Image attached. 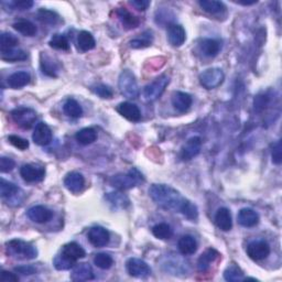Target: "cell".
<instances>
[{
	"instance_id": "1",
	"label": "cell",
	"mask_w": 282,
	"mask_h": 282,
	"mask_svg": "<svg viewBox=\"0 0 282 282\" xmlns=\"http://www.w3.org/2000/svg\"><path fill=\"white\" fill-rule=\"evenodd\" d=\"M149 195L161 209L181 213L190 221H195L198 217L197 206L170 185L152 184L149 189Z\"/></svg>"
},
{
	"instance_id": "2",
	"label": "cell",
	"mask_w": 282,
	"mask_h": 282,
	"mask_svg": "<svg viewBox=\"0 0 282 282\" xmlns=\"http://www.w3.org/2000/svg\"><path fill=\"white\" fill-rule=\"evenodd\" d=\"M143 182H145V177L136 168L130 169L127 173H118L109 181L112 187L120 191L130 190Z\"/></svg>"
},
{
	"instance_id": "3",
	"label": "cell",
	"mask_w": 282,
	"mask_h": 282,
	"mask_svg": "<svg viewBox=\"0 0 282 282\" xmlns=\"http://www.w3.org/2000/svg\"><path fill=\"white\" fill-rule=\"evenodd\" d=\"M6 253L9 256L21 260H31L37 257L36 248L21 239H11L6 243Z\"/></svg>"
},
{
	"instance_id": "4",
	"label": "cell",
	"mask_w": 282,
	"mask_h": 282,
	"mask_svg": "<svg viewBox=\"0 0 282 282\" xmlns=\"http://www.w3.org/2000/svg\"><path fill=\"white\" fill-rule=\"evenodd\" d=\"M118 87L119 91L126 98L136 99L139 96V87H138L136 76L129 70H124L119 75Z\"/></svg>"
},
{
	"instance_id": "5",
	"label": "cell",
	"mask_w": 282,
	"mask_h": 282,
	"mask_svg": "<svg viewBox=\"0 0 282 282\" xmlns=\"http://www.w3.org/2000/svg\"><path fill=\"white\" fill-rule=\"evenodd\" d=\"M199 83L206 90H214L221 86L225 79L224 72L218 67H212L199 74Z\"/></svg>"
},
{
	"instance_id": "6",
	"label": "cell",
	"mask_w": 282,
	"mask_h": 282,
	"mask_svg": "<svg viewBox=\"0 0 282 282\" xmlns=\"http://www.w3.org/2000/svg\"><path fill=\"white\" fill-rule=\"evenodd\" d=\"M169 83H170V78H169L168 75H161V76L156 77L153 82L145 87L143 96H145L148 102H154V100L158 99L164 94Z\"/></svg>"
},
{
	"instance_id": "7",
	"label": "cell",
	"mask_w": 282,
	"mask_h": 282,
	"mask_svg": "<svg viewBox=\"0 0 282 282\" xmlns=\"http://www.w3.org/2000/svg\"><path fill=\"white\" fill-rule=\"evenodd\" d=\"M11 118L19 127L30 129L36 120V112L27 107H18L11 111Z\"/></svg>"
},
{
	"instance_id": "8",
	"label": "cell",
	"mask_w": 282,
	"mask_h": 282,
	"mask_svg": "<svg viewBox=\"0 0 282 282\" xmlns=\"http://www.w3.org/2000/svg\"><path fill=\"white\" fill-rule=\"evenodd\" d=\"M20 175L27 183L41 182L46 177V169L33 164L23 165L20 169Z\"/></svg>"
},
{
	"instance_id": "9",
	"label": "cell",
	"mask_w": 282,
	"mask_h": 282,
	"mask_svg": "<svg viewBox=\"0 0 282 282\" xmlns=\"http://www.w3.org/2000/svg\"><path fill=\"white\" fill-rule=\"evenodd\" d=\"M246 252L250 259L254 261H261L270 255V246L265 240H254L248 244Z\"/></svg>"
},
{
	"instance_id": "10",
	"label": "cell",
	"mask_w": 282,
	"mask_h": 282,
	"mask_svg": "<svg viewBox=\"0 0 282 282\" xmlns=\"http://www.w3.org/2000/svg\"><path fill=\"white\" fill-rule=\"evenodd\" d=\"M126 268L128 273L134 278L145 279L151 274V268H150L146 261L139 258H130L127 261Z\"/></svg>"
},
{
	"instance_id": "11",
	"label": "cell",
	"mask_w": 282,
	"mask_h": 282,
	"mask_svg": "<svg viewBox=\"0 0 282 282\" xmlns=\"http://www.w3.org/2000/svg\"><path fill=\"white\" fill-rule=\"evenodd\" d=\"M89 241L92 244L94 247H105L110 240V235L108 230L102 227V226H95L92 227L87 234Z\"/></svg>"
},
{
	"instance_id": "12",
	"label": "cell",
	"mask_w": 282,
	"mask_h": 282,
	"mask_svg": "<svg viewBox=\"0 0 282 282\" xmlns=\"http://www.w3.org/2000/svg\"><path fill=\"white\" fill-rule=\"evenodd\" d=\"M200 147H202V141H200L199 137L190 138L183 146L182 150H181V159L184 161H190L194 159L200 152Z\"/></svg>"
},
{
	"instance_id": "13",
	"label": "cell",
	"mask_w": 282,
	"mask_h": 282,
	"mask_svg": "<svg viewBox=\"0 0 282 282\" xmlns=\"http://www.w3.org/2000/svg\"><path fill=\"white\" fill-rule=\"evenodd\" d=\"M27 215L31 221L34 223L45 224V223H48L49 221H51V218L53 217V212L51 210H49L48 208H46V206L36 205L28 210Z\"/></svg>"
},
{
	"instance_id": "14",
	"label": "cell",
	"mask_w": 282,
	"mask_h": 282,
	"mask_svg": "<svg viewBox=\"0 0 282 282\" xmlns=\"http://www.w3.org/2000/svg\"><path fill=\"white\" fill-rule=\"evenodd\" d=\"M52 131L46 123H39L35 126L32 139L37 146H48L52 141Z\"/></svg>"
},
{
	"instance_id": "15",
	"label": "cell",
	"mask_w": 282,
	"mask_h": 282,
	"mask_svg": "<svg viewBox=\"0 0 282 282\" xmlns=\"http://www.w3.org/2000/svg\"><path fill=\"white\" fill-rule=\"evenodd\" d=\"M168 40L173 47H181L186 40V33L181 24L171 23L168 27Z\"/></svg>"
},
{
	"instance_id": "16",
	"label": "cell",
	"mask_w": 282,
	"mask_h": 282,
	"mask_svg": "<svg viewBox=\"0 0 282 282\" xmlns=\"http://www.w3.org/2000/svg\"><path fill=\"white\" fill-rule=\"evenodd\" d=\"M64 186L71 193H79L82 192L85 186V179L78 172H70L66 174L64 179Z\"/></svg>"
},
{
	"instance_id": "17",
	"label": "cell",
	"mask_w": 282,
	"mask_h": 282,
	"mask_svg": "<svg viewBox=\"0 0 282 282\" xmlns=\"http://www.w3.org/2000/svg\"><path fill=\"white\" fill-rule=\"evenodd\" d=\"M71 279L73 281H90L95 279L93 268L91 265L83 262V264H76L73 267V270L71 273Z\"/></svg>"
},
{
	"instance_id": "18",
	"label": "cell",
	"mask_w": 282,
	"mask_h": 282,
	"mask_svg": "<svg viewBox=\"0 0 282 282\" xmlns=\"http://www.w3.org/2000/svg\"><path fill=\"white\" fill-rule=\"evenodd\" d=\"M117 111L123 117L128 119L129 122L137 123L141 119V111L137 105L129 103V102H124L118 105Z\"/></svg>"
},
{
	"instance_id": "19",
	"label": "cell",
	"mask_w": 282,
	"mask_h": 282,
	"mask_svg": "<svg viewBox=\"0 0 282 282\" xmlns=\"http://www.w3.org/2000/svg\"><path fill=\"white\" fill-rule=\"evenodd\" d=\"M237 219L238 223H239L243 227L252 228L258 225L260 217L258 213L252 209H243L238 213Z\"/></svg>"
},
{
	"instance_id": "20",
	"label": "cell",
	"mask_w": 282,
	"mask_h": 282,
	"mask_svg": "<svg viewBox=\"0 0 282 282\" xmlns=\"http://www.w3.org/2000/svg\"><path fill=\"white\" fill-rule=\"evenodd\" d=\"M193 98L190 94L184 92H175L172 95V106L179 112H186L191 108Z\"/></svg>"
},
{
	"instance_id": "21",
	"label": "cell",
	"mask_w": 282,
	"mask_h": 282,
	"mask_svg": "<svg viewBox=\"0 0 282 282\" xmlns=\"http://www.w3.org/2000/svg\"><path fill=\"white\" fill-rule=\"evenodd\" d=\"M216 226L223 231H229L233 227V219H231L230 211L226 208L218 209L215 215Z\"/></svg>"
},
{
	"instance_id": "22",
	"label": "cell",
	"mask_w": 282,
	"mask_h": 282,
	"mask_svg": "<svg viewBox=\"0 0 282 282\" xmlns=\"http://www.w3.org/2000/svg\"><path fill=\"white\" fill-rule=\"evenodd\" d=\"M116 14H117V17L119 18V20H120V22H122V24H123L125 29H127V30L135 29L140 24L139 18L131 14V12L126 8L117 9Z\"/></svg>"
},
{
	"instance_id": "23",
	"label": "cell",
	"mask_w": 282,
	"mask_h": 282,
	"mask_svg": "<svg viewBox=\"0 0 282 282\" xmlns=\"http://www.w3.org/2000/svg\"><path fill=\"white\" fill-rule=\"evenodd\" d=\"M62 255L66 257L67 259H70L74 262H76L78 259H82L85 257V250L82 246L78 245L77 243H68L62 248Z\"/></svg>"
},
{
	"instance_id": "24",
	"label": "cell",
	"mask_w": 282,
	"mask_h": 282,
	"mask_svg": "<svg viewBox=\"0 0 282 282\" xmlns=\"http://www.w3.org/2000/svg\"><path fill=\"white\" fill-rule=\"evenodd\" d=\"M221 256L219 255V253L217 252V250L215 249H213V248H210L208 250H205V252L200 255V257L198 258L197 260V268H198V270L200 272H205V271H208L211 265L214 262L218 257Z\"/></svg>"
},
{
	"instance_id": "25",
	"label": "cell",
	"mask_w": 282,
	"mask_h": 282,
	"mask_svg": "<svg viewBox=\"0 0 282 282\" xmlns=\"http://www.w3.org/2000/svg\"><path fill=\"white\" fill-rule=\"evenodd\" d=\"M221 43L215 39H203L199 43V51L206 58H214L221 51Z\"/></svg>"
},
{
	"instance_id": "26",
	"label": "cell",
	"mask_w": 282,
	"mask_h": 282,
	"mask_svg": "<svg viewBox=\"0 0 282 282\" xmlns=\"http://www.w3.org/2000/svg\"><path fill=\"white\" fill-rule=\"evenodd\" d=\"M178 248L180 253L184 256H190L196 253L197 250V241L195 238L191 235H185L180 238L178 243Z\"/></svg>"
},
{
	"instance_id": "27",
	"label": "cell",
	"mask_w": 282,
	"mask_h": 282,
	"mask_svg": "<svg viewBox=\"0 0 282 282\" xmlns=\"http://www.w3.org/2000/svg\"><path fill=\"white\" fill-rule=\"evenodd\" d=\"M31 80L30 74L27 72H16L11 74L7 79V83L12 90H20L22 87L27 86Z\"/></svg>"
},
{
	"instance_id": "28",
	"label": "cell",
	"mask_w": 282,
	"mask_h": 282,
	"mask_svg": "<svg viewBox=\"0 0 282 282\" xmlns=\"http://www.w3.org/2000/svg\"><path fill=\"white\" fill-rule=\"evenodd\" d=\"M198 5L205 12L213 16H219L226 11L225 5L222 2H216V0H200Z\"/></svg>"
},
{
	"instance_id": "29",
	"label": "cell",
	"mask_w": 282,
	"mask_h": 282,
	"mask_svg": "<svg viewBox=\"0 0 282 282\" xmlns=\"http://www.w3.org/2000/svg\"><path fill=\"white\" fill-rule=\"evenodd\" d=\"M41 68L43 74L48 75L50 77H56L60 72L59 64L54 62L52 58L43 53L41 54Z\"/></svg>"
},
{
	"instance_id": "30",
	"label": "cell",
	"mask_w": 282,
	"mask_h": 282,
	"mask_svg": "<svg viewBox=\"0 0 282 282\" xmlns=\"http://www.w3.org/2000/svg\"><path fill=\"white\" fill-rule=\"evenodd\" d=\"M36 18L41 23L48 24V26H55L60 22V16L55 11L41 8L36 12Z\"/></svg>"
},
{
	"instance_id": "31",
	"label": "cell",
	"mask_w": 282,
	"mask_h": 282,
	"mask_svg": "<svg viewBox=\"0 0 282 282\" xmlns=\"http://www.w3.org/2000/svg\"><path fill=\"white\" fill-rule=\"evenodd\" d=\"M152 42H153L152 32L150 30H147L145 32H142L141 34L135 37V39L131 40L129 42V46L133 49H145L151 46Z\"/></svg>"
},
{
	"instance_id": "32",
	"label": "cell",
	"mask_w": 282,
	"mask_h": 282,
	"mask_svg": "<svg viewBox=\"0 0 282 282\" xmlns=\"http://www.w3.org/2000/svg\"><path fill=\"white\" fill-rule=\"evenodd\" d=\"M96 46V41L94 39V36L92 33H90L89 31H82L79 32L78 37H77V47L82 52H87L91 51Z\"/></svg>"
},
{
	"instance_id": "33",
	"label": "cell",
	"mask_w": 282,
	"mask_h": 282,
	"mask_svg": "<svg viewBox=\"0 0 282 282\" xmlns=\"http://www.w3.org/2000/svg\"><path fill=\"white\" fill-rule=\"evenodd\" d=\"M12 27L16 31H18L19 33H21L26 36H33L36 33V27L33 22H31L29 20H26V19H20V20L16 21Z\"/></svg>"
},
{
	"instance_id": "34",
	"label": "cell",
	"mask_w": 282,
	"mask_h": 282,
	"mask_svg": "<svg viewBox=\"0 0 282 282\" xmlns=\"http://www.w3.org/2000/svg\"><path fill=\"white\" fill-rule=\"evenodd\" d=\"M75 138L78 143L83 146L91 145L97 140V133L94 128H84L80 129L78 133L75 135Z\"/></svg>"
},
{
	"instance_id": "35",
	"label": "cell",
	"mask_w": 282,
	"mask_h": 282,
	"mask_svg": "<svg viewBox=\"0 0 282 282\" xmlns=\"http://www.w3.org/2000/svg\"><path fill=\"white\" fill-rule=\"evenodd\" d=\"M63 111L65 115L71 118H79L83 115V108L75 99H67L63 106Z\"/></svg>"
},
{
	"instance_id": "36",
	"label": "cell",
	"mask_w": 282,
	"mask_h": 282,
	"mask_svg": "<svg viewBox=\"0 0 282 282\" xmlns=\"http://www.w3.org/2000/svg\"><path fill=\"white\" fill-rule=\"evenodd\" d=\"M152 234L155 238L161 240H167L170 239L173 236V229L171 226L167 223H160L156 224L152 227Z\"/></svg>"
},
{
	"instance_id": "37",
	"label": "cell",
	"mask_w": 282,
	"mask_h": 282,
	"mask_svg": "<svg viewBox=\"0 0 282 282\" xmlns=\"http://www.w3.org/2000/svg\"><path fill=\"white\" fill-rule=\"evenodd\" d=\"M19 43L18 37L12 33L5 32L0 36V51L2 53L8 52L10 50L15 49Z\"/></svg>"
},
{
	"instance_id": "38",
	"label": "cell",
	"mask_w": 282,
	"mask_h": 282,
	"mask_svg": "<svg viewBox=\"0 0 282 282\" xmlns=\"http://www.w3.org/2000/svg\"><path fill=\"white\" fill-rule=\"evenodd\" d=\"M18 192L19 187L14 183L9 182V181H6L5 179H2V181H0V195H2L3 198L10 199L17 196Z\"/></svg>"
},
{
	"instance_id": "39",
	"label": "cell",
	"mask_w": 282,
	"mask_h": 282,
	"mask_svg": "<svg viewBox=\"0 0 282 282\" xmlns=\"http://www.w3.org/2000/svg\"><path fill=\"white\" fill-rule=\"evenodd\" d=\"M105 198L108 200L109 204L114 206L115 209H125L129 205V199L126 195L122 193H108Z\"/></svg>"
},
{
	"instance_id": "40",
	"label": "cell",
	"mask_w": 282,
	"mask_h": 282,
	"mask_svg": "<svg viewBox=\"0 0 282 282\" xmlns=\"http://www.w3.org/2000/svg\"><path fill=\"white\" fill-rule=\"evenodd\" d=\"M224 278L225 280L230 282L240 281L244 280V272L236 264H231L226 268V270L224 271Z\"/></svg>"
},
{
	"instance_id": "41",
	"label": "cell",
	"mask_w": 282,
	"mask_h": 282,
	"mask_svg": "<svg viewBox=\"0 0 282 282\" xmlns=\"http://www.w3.org/2000/svg\"><path fill=\"white\" fill-rule=\"evenodd\" d=\"M49 45L51 48L55 50H61V51H68L70 50V42H68L67 37L63 34H54L51 40H50Z\"/></svg>"
},
{
	"instance_id": "42",
	"label": "cell",
	"mask_w": 282,
	"mask_h": 282,
	"mask_svg": "<svg viewBox=\"0 0 282 282\" xmlns=\"http://www.w3.org/2000/svg\"><path fill=\"white\" fill-rule=\"evenodd\" d=\"M28 58L27 52H24L23 50L20 49H12L8 52L2 53V60L6 62H18V61H24Z\"/></svg>"
},
{
	"instance_id": "43",
	"label": "cell",
	"mask_w": 282,
	"mask_h": 282,
	"mask_svg": "<svg viewBox=\"0 0 282 282\" xmlns=\"http://www.w3.org/2000/svg\"><path fill=\"white\" fill-rule=\"evenodd\" d=\"M94 264L96 265L99 269L107 270L112 265H114V259L112 257L106 253H99L94 257Z\"/></svg>"
},
{
	"instance_id": "44",
	"label": "cell",
	"mask_w": 282,
	"mask_h": 282,
	"mask_svg": "<svg viewBox=\"0 0 282 282\" xmlns=\"http://www.w3.org/2000/svg\"><path fill=\"white\" fill-rule=\"evenodd\" d=\"M75 265H76V262H74L70 259H67L66 257H64L63 255H59L56 256L54 260H53V266L56 269V270H68V269H72Z\"/></svg>"
},
{
	"instance_id": "45",
	"label": "cell",
	"mask_w": 282,
	"mask_h": 282,
	"mask_svg": "<svg viewBox=\"0 0 282 282\" xmlns=\"http://www.w3.org/2000/svg\"><path fill=\"white\" fill-rule=\"evenodd\" d=\"M93 92L98 95L100 98L104 99H109L114 95V92L110 89L109 86L104 85V84H98L93 87Z\"/></svg>"
},
{
	"instance_id": "46",
	"label": "cell",
	"mask_w": 282,
	"mask_h": 282,
	"mask_svg": "<svg viewBox=\"0 0 282 282\" xmlns=\"http://www.w3.org/2000/svg\"><path fill=\"white\" fill-rule=\"evenodd\" d=\"M8 140L12 146L20 149V150H27L29 148V141L27 139H23V138L19 137V136L11 135L8 137Z\"/></svg>"
},
{
	"instance_id": "47",
	"label": "cell",
	"mask_w": 282,
	"mask_h": 282,
	"mask_svg": "<svg viewBox=\"0 0 282 282\" xmlns=\"http://www.w3.org/2000/svg\"><path fill=\"white\" fill-rule=\"evenodd\" d=\"M15 167L16 162L14 160L7 158V156H2V159H0V171L3 173H8L12 171Z\"/></svg>"
},
{
	"instance_id": "48",
	"label": "cell",
	"mask_w": 282,
	"mask_h": 282,
	"mask_svg": "<svg viewBox=\"0 0 282 282\" xmlns=\"http://www.w3.org/2000/svg\"><path fill=\"white\" fill-rule=\"evenodd\" d=\"M272 162L274 165H280L282 162V150H281V141H277L272 148Z\"/></svg>"
},
{
	"instance_id": "49",
	"label": "cell",
	"mask_w": 282,
	"mask_h": 282,
	"mask_svg": "<svg viewBox=\"0 0 282 282\" xmlns=\"http://www.w3.org/2000/svg\"><path fill=\"white\" fill-rule=\"evenodd\" d=\"M10 6L14 9L17 10H28L33 6V2H31V0H19V2H12L10 3Z\"/></svg>"
},
{
	"instance_id": "50",
	"label": "cell",
	"mask_w": 282,
	"mask_h": 282,
	"mask_svg": "<svg viewBox=\"0 0 282 282\" xmlns=\"http://www.w3.org/2000/svg\"><path fill=\"white\" fill-rule=\"evenodd\" d=\"M269 102V96L267 94H262V95H258L255 98V109L257 111H260L265 109L266 105H268Z\"/></svg>"
},
{
	"instance_id": "51",
	"label": "cell",
	"mask_w": 282,
	"mask_h": 282,
	"mask_svg": "<svg viewBox=\"0 0 282 282\" xmlns=\"http://www.w3.org/2000/svg\"><path fill=\"white\" fill-rule=\"evenodd\" d=\"M130 5L137 10L145 11L150 6V2H148V0H131Z\"/></svg>"
},
{
	"instance_id": "52",
	"label": "cell",
	"mask_w": 282,
	"mask_h": 282,
	"mask_svg": "<svg viewBox=\"0 0 282 282\" xmlns=\"http://www.w3.org/2000/svg\"><path fill=\"white\" fill-rule=\"evenodd\" d=\"M0 280H2L3 282H17V281H19V277H18V275H16L15 273L4 270L2 272V277H0Z\"/></svg>"
},
{
	"instance_id": "53",
	"label": "cell",
	"mask_w": 282,
	"mask_h": 282,
	"mask_svg": "<svg viewBox=\"0 0 282 282\" xmlns=\"http://www.w3.org/2000/svg\"><path fill=\"white\" fill-rule=\"evenodd\" d=\"M16 271L21 273L23 275H29V274H33L36 272V269L32 266H21L16 268Z\"/></svg>"
},
{
	"instance_id": "54",
	"label": "cell",
	"mask_w": 282,
	"mask_h": 282,
	"mask_svg": "<svg viewBox=\"0 0 282 282\" xmlns=\"http://www.w3.org/2000/svg\"><path fill=\"white\" fill-rule=\"evenodd\" d=\"M236 4L243 5V6H252V5L257 4V2H256V0H254V2H236Z\"/></svg>"
}]
</instances>
